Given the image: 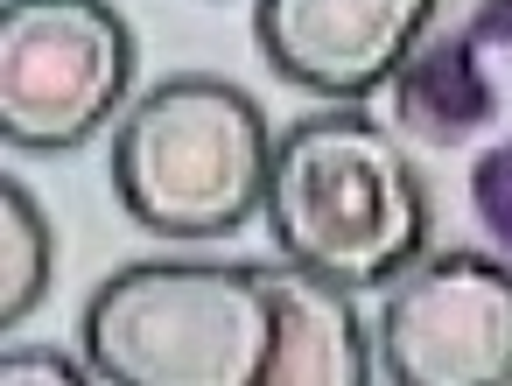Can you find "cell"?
I'll return each instance as SVG.
<instances>
[{
    "label": "cell",
    "mask_w": 512,
    "mask_h": 386,
    "mask_svg": "<svg viewBox=\"0 0 512 386\" xmlns=\"http://www.w3.org/2000/svg\"><path fill=\"white\" fill-rule=\"evenodd\" d=\"M260 218L281 260L358 295L386 288L428 253V183L400 148V127L365 99L302 113L288 134H274Z\"/></svg>",
    "instance_id": "1"
},
{
    "label": "cell",
    "mask_w": 512,
    "mask_h": 386,
    "mask_svg": "<svg viewBox=\"0 0 512 386\" xmlns=\"http://www.w3.org/2000/svg\"><path fill=\"white\" fill-rule=\"evenodd\" d=\"M113 197L120 211L176 246L232 239L267 204L274 134L246 85L218 71H176L113 120Z\"/></svg>",
    "instance_id": "2"
},
{
    "label": "cell",
    "mask_w": 512,
    "mask_h": 386,
    "mask_svg": "<svg viewBox=\"0 0 512 386\" xmlns=\"http://www.w3.org/2000/svg\"><path fill=\"white\" fill-rule=\"evenodd\" d=\"M99 386H267L274 295L260 260H127L78 323Z\"/></svg>",
    "instance_id": "3"
},
{
    "label": "cell",
    "mask_w": 512,
    "mask_h": 386,
    "mask_svg": "<svg viewBox=\"0 0 512 386\" xmlns=\"http://www.w3.org/2000/svg\"><path fill=\"white\" fill-rule=\"evenodd\" d=\"M134 29L113 0H0V141L78 155L134 106Z\"/></svg>",
    "instance_id": "4"
},
{
    "label": "cell",
    "mask_w": 512,
    "mask_h": 386,
    "mask_svg": "<svg viewBox=\"0 0 512 386\" xmlns=\"http://www.w3.org/2000/svg\"><path fill=\"white\" fill-rule=\"evenodd\" d=\"M386 99L400 134L463 162L470 211L512 260V0H484L449 36H428Z\"/></svg>",
    "instance_id": "5"
},
{
    "label": "cell",
    "mask_w": 512,
    "mask_h": 386,
    "mask_svg": "<svg viewBox=\"0 0 512 386\" xmlns=\"http://www.w3.org/2000/svg\"><path fill=\"white\" fill-rule=\"evenodd\" d=\"M386 386H512V260L449 246L379 288Z\"/></svg>",
    "instance_id": "6"
},
{
    "label": "cell",
    "mask_w": 512,
    "mask_h": 386,
    "mask_svg": "<svg viewBox=\"0 0 512 386\" xmlns=\"http://www.w3.org/2000/svg\"><path fill=\"white\" fill-rule=\"evenodd\" d=\"M442 0H253V36L295 92L323 106L379 99L428 43Z\"/></svg>",
    "instance_id": "7"
},
{
    "label": "cell",
    "mask_w": 512,
    "mask_h": 386,
    "mask_svg": "<svg viewBox=\"0 0 512 386\" xmlns=\"http://www.w3.org/2000/svg\"><path fill=\"white\" fill-rule=\"evenodd\" d=\"M267 295H274V358L267 386H372L379 379V344L372 323L358 316V288L323 281L295 260H260Z\"/></svg>",
    "instance_id": "8"
},
{
    "label": "cell",
    "mask_w": 512,
    "mask_h": 386,
    "mask_svg": "<svg viewBox=\"0 0 512 386\" xmlns=\"http://www.w3.org/2000/svg\"><path fill=\"white\" fill-rule=\"evenodd\" d=\"M57 274V239H50V211L8 176L0 183V330H22Z\"/></svg>",
    "instance_id": "9"
},
{
    "label": "cell",
    "mask_w": 512,
    "mask_h": 386,
    "mask_svg": "<svg viewBox=\"0 0 512 386\" xmlns=\"http://www.w3.org/2000/svg\"><path fill=\"white\" fill-rule=\"evenodd\" d=\"M0 379L8 386H29V379H57V386H92L99 379V365L92 358H71V351H57V344H8V358H0Z\"/></svg>",
    "instance_id": "10"
}]
</instances>
